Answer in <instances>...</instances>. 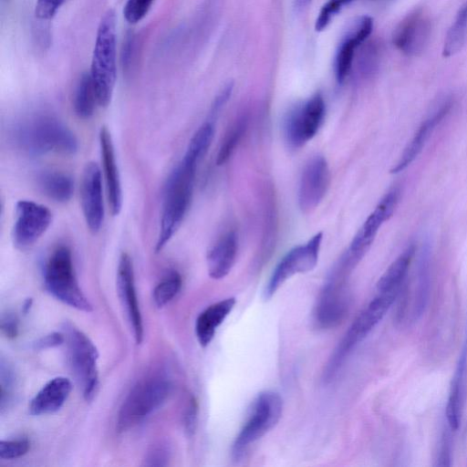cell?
<instances>
[{
  "label": "cell",
  "mask_w": 467,
  "mask_h": 467,
  "mask_svg": "<svg viewBox=\"0 0 467 467\" xmlns=\"http://www.w3.org/2000/svg\"><path fill=\"white\" fill-rule=\"evenodd\" d=\"M326 113V104L320 93L296 105L284 119V135L292 148H300L312 140L320 129Z\"/></svg>",
  "instance_id": "10"
},
{
  "label": "cell",
  "mask_w": 467,
  "mask_h": 467,
  "mask_svg": "<svg viewBox=\"0 0 467 467\" xmlns=\"http://www.w3.org/2000/svg\"><path fill=\"white\" fill-rule=\"evenodd\" d=\"M32 305V299L31 298H28L26 302H25V305L23 306V312L24 313H27L30 306Z\"/></svg>",
  "instance_id": "44"
},
{
  "label": "cell",
  "mask_w": 467,
  "mask_h": 467,
  "mask_svg": "<svg viewBox=\"0 0 467 467\" xmlns=\"http://www.w3.org/2000/svg\"><path fill=\"white\" fill-rule=\"evenodd\" d=\"M341 5L329 0L321 8L317 18L315 28L317 31L324 30L330 23L332 17L339 12Z\"/></svg>",
  "instance_id": "38"
},
{
  "label": "cell",
  "mask_w": 467,
  "mask_h": 467,
  "mask_svg": "<svg viewBox=\"0 0 467 467\" xmlns=\"http://www.w3.org/2000/svg\"><path fill=\"white\" fill-rule=\"evenodd\" d=\"M43 275L46 289L58 301L80 311L92 310V305L78 285L68 247L62 245L52 252Z\"/></svg>",
  "instance_id": "5"
},
{
  "label": "cell",
  "mask_w": 467,
  "mask_h": 467,
  "mask_svg": "<svg viewBox=\"0 0 467 467\" xmlns=\"http://www.w3.org/2000/svg\"><path fill=\"white\" fill-rule=\"evenodd\" d=\"M430 244L424 243L418 254L414 291L410 296H406V298L410 296V299L403 304L404 306L400 309L398 314L400 318L409 305L410 306L407 316H409L410 322L417 321L424 313L430 295ZM402 299H405V297ZM402 306H400V307Z\"/></svg>",
  "instance_id": "20"
},
{
  "label": "cell",
  "mask_w": 467,
  "mask_h": 467,
  "mask_svg": "<svg viewBox=\"0 0 467 467\" xmlns=\"http://www.w3.org/2000/svg\"><path fill=\"white\" fill-rule=\"evenodd\" d=\"M399 196L400 191L398 188L389 190L381 198L353 237L344 255L355 267L368 251L382 224L392 216L399 202Z\"/></svg>",
  "instance_id": "11"
},
{
  "label": "cell",
  "mask_w": 467,
  "mask_h": 467,
  "mask_svg": "<svg viewBox=\"0 0 467 467\" xmlns=\"http://www.w3.org/2000/svg\"><path fill=\"white\" fill-rule=\"evenodd\" d=\"M283 412L282 397L275 391L265 390L254 400L246 421L232 445V455L237 460L252 444L269 432L279 421Z\"/></svg>",
  "instance_id": "7"
},
{
  "label": "cell",
  "mask_w": 467,
  "mask_h": 467,
  "mask_svg": "<svg viewBox=\"0 0 467 467\" xmlns=\"http://www.w3.org/2000/svg\"><path fill=\"white\" fill-rule=\"evenodd\" d=\"M170 449L165 444H158L150 449L145 457L147 466H165L170 459Z\"/></svg>",
  "instance_id": "37"
},
{
  "label": "cell",
  "mask_w": 467,
  "mask_h": 467,
  "mask_svg": "<svg viewBox=\"0 0 467 467\" xmlns=\"http://www.w3.org/2000/svg\"><path fill=\"white\" fill-rule=\"evenodd\" d=\"M213 134V123L211 119L207 120L201 125L193 134L189 141L185 153L201 161L212 144Z\"/></svg>",
  "instance_id": "31"
},
{
  "label": "cell",
  "mask_w": 467,
  "mask_h": 467,
  "mask_svg": "<svg viewBox=\"0 0 467 467\" xmlns=\"http://www.w3.org/2000/svg\"><path fill=\"white\" fill-rule=\"evenodd\" d=\"M373 29V20L368 16L358 17L350 29L347 32V36H350L355 42L360 46L369 36Z\"/></svg>",
  "instance_id": "35"
},
{
  "label": "cell",
  "mask_w": 467,
  "mask_h": 467,
  "mask_svg": "<svg viewBox=\"0 0 467 467\" xmlns=\"http://www.w3.org/2000/svg\"><path fill=\"white\" fill-rule=\"evenodd\" d=\"M12 137L15 144L31 156L48 152L74 154L78 147L75 134L61 120L48 114L24 118L13 128Z\"/></svg>",
  "instance_id": "2"
},
{
  "label": "cell",
  "mask_w": 467,
  "mask_h": 467,
  "mask_svg": "<svg viewBox=\"0 0 467 467\" xmlns=\"http://www.w3.org/2000/svg\"><path fill=\"white\" fill-rule=\"evenodd\" d=\"M64 0H36L35 5V15L39 20H50L52 19Z\"/></svg>",
  "instance_id": "36"
},
{
  "label": "cell",
  "mask_w": 467,
  "mask_h": 467,
  "mask_svg": "<svg viewBox=\"0 0 467 467\" xmlns=\"http://www.w3.org/2000/svg\"><path fill=\"white\" fill-rule=\"evenodd\" d=\"M452 101L443 100L419 126L413 137L407 144L397 163L391 168L390 173L398 174L406 170L420 154L431 137L436 127L449 114Z\"/></svg>",
  "instance_id": "18"
},
{
  "label": "cell",
  "mask_w": 467,
  "mask_h": 467,
  "mask_svg": "<svg viewBox=\"0 0 467 467\" xmlns=\"http://www.w3.org/2000/svg\"><path fill=\"white\" fill-rule=\"evenodd\" d=\"M117 287L137 344L143 339V322L135 287L133 264L127 253H122L117 270Z\"/></svg>",
  "instance_id": "17"
},
{
  "label": "cell",
  "mask_w": 467,
  "mask_h": 467,
  "mask_svg": "<svg viewBox=\"0 0 467 467\" xmlns=\"http://www.w3.org/2000/svg\"><path fill=\"white\" fill-rule=\"evenodd\" d=\"M330 183L328 164L323 156L310 159L305 165L298 188V205L308 213L324 199Z\"/></svg>",
  "instance_id": "14"
},
{
  "label": "cell",
  "mask_w": 467,
  "mask_h": 467,
  "mask_svg": "<svg viewBox=\"0 0 467 467\" xmlns=\"http://www.w3.org/2000/svg\"><path fill=\"white\" fill-rule=\"evenodd\" d=\"M99 105L96 90L89 72L81 75L75 88L73 107L77 116L80 119H89Z\"/></svg>",
  "instance_id": "26"
},
{
  "label": "cell",
  "mask_w": 467,
  "mask_h": 467,
  "mask_svg": "<svg viewBox=\"0 0 467 467\" xmlns=\"http://www.w3.org/2000/svg\"><path fill=\"white\" fill-rule=\"evenodd\" d=\"M1 328L9 338H15L18 334V320L16 316L7 314L2 317Z\"/></svg>",
  "instance_id": "42"
},
{
  "label": "cell",
  "mask_w": 467,
  "mask_h": 467,
  "mask_svg": "<svg viewBox=\"0 0 467 467\" xmlns=\"http://www.w3.org/2000/svg\"><path fill=\"white\" fill-rule=\"evenodd\" d=\"M248 118L245 115L238 117L226 131L220 145L216 163L224 164L233 155L247 130Z\"/></svg>",
  "instance_id": "28"
},
{
  "label": "cell",
  "mask_w": 467,
  "mask_h": 467,
  "mask_svg": "<svg viewBox=\"0 0 467 467\" xmlns=\"http://www.w3.org/2000/svg\"><path fill=\"white\" fill-rule=\"evenodd\" d=\"M63 329L69 366L82 389L83 397L90 400L99 384L97 348L86 334L72 324H65Z\"/></svg>",
  "instance_id": "8"
},
{
  "label": "cell",
  "mask_w": 467,
  "mask_h": 467,
  "mask_svg": "<svg viewBox=\"0 0 467 467\" xmlns=\"http://www.w3.org/2000/svg\"><path fill=\"white\" fill-rule=\"evenodd\" d=\"M71 389V381L65 377L50 379L31 400L29 414L40 416L57 411L67 400Z\"/></svg>",
  "instance_id": "21"
},
{
  "label": "cell",
  "mask_w": 467,
  "mask_h": 467,
  "mask_svg": "<svg viewBox=\"0 0 467 467\" xmlns=\"http://www.w3.org/2000/svg\"><path fill=\"white\" fill-rule=\"evenodd\" d=\"M37 184L45 195L58 202H67L74 192L72 178L57 171H45L37 177Z\"/></svg>",
  "instance_id": "25"
},
{
  "label": "cell",
  "mask_w": 467,
  "mask_h": 467,
  "mask_svg": "<svg viewBox=\"0 0 467 467\" xmlns=\"http://www.w3.org/2000/svg\"><path fill=\"white\" fill-rule=\"evenodd\" d=\"M359 47L353 38L345 36L339 44L335 58V75L341 84L348 77L354 61L356 48Z\"/></svg>",
  "instance_id": "29"
},
{
  "label": "cell",
  "mask_w": 467,
  "mask_h": 467,
  "mask_svg": "<svg viewBox=\"0 0 467 467\" xmlns=\"http://www.w3.org/2000/svg\"><path fill=\"white\" fill-rule=\"evenodd\" d=\"M99 146L109 204L111 213L118 215L122 207V188L112 137L105 126L99 131Z\"/></svg>",
  "instance_id": "19"
},
{
  "label": "cell",
  "mask_w": 467,
  "mask_h": 467,
  "mask_svg": "<svg viewBox=\"0 0 467 467\" xmlns=\"http://www.w3.org/2000/svg\"><path fill=\"white\" fill-rule=\"evenodd\" d=\"M135 38L132 34H130L125 41L122 50V65L123 67L129 68L130 67V63L134 55V47Z\"/></svg>",
  "instance_id": "43"
},
{
  "label": "cell",
  "mask_w": 467,
  "mask_h": 467,
  "mask_svg": "<svg viewBox=\"0 0 467 467\" xmlns=\"http://www.w3.org/2000/svg\"><path fill=\"white\" fill-rule=\"evenodd\" d=\"M349 303L348 282L327 276L314 307L316 324L325 329L338 326L348 315Z\"/></svg>",
  "instance_id": "13"
},
{
  "label": "cell",
  "mask_w": 467,
  "mask_h": 467,
  "mask_svg": "<svg viewBox=\"0 0 467 467\" xmlns=\"http://www.w3.org/2000/svg\"><path fill=\"white\" fill-rule=\"evenodd\" d=\"M380 60V47L377 42L368 43L362 49L358 62L359 74L364 78L374 75Z\"/></svg>",
  "instance_id": "32"
},
{
  "label": "cell",
  "mask_w": 467,
  "mask_h": 467,
  "mask_svg": "<svg viewBox=\"0 0 467 467\" xmlns=\"http://www.w3.org/2000/svg\"><path fill=\"white\" fill-rule=\"evenodd\" d=\"M197 403L195 400L192 398L188 402L183 416L184 430L188 436H192L195 432L197 424Z\"/></svg>",
  "instance_id": "39"
},
{
  "label": "cell",
  "mask_w": 467,
  "mask_h": 467,
  "mask_svg": "<svg viewBox=\"0 0 467 467\" xmlns=\"http://www.w3.org/2000/svg\"><path fill=\"white\" fill-rule=\"evenodd\" d=\"M65 342V334L60 332H52L40 337L36 341L34 347L36 349H47L55 348Z\"/></svg>",
  "instance_id": "40"
},
{
  "label": "cell",
  "mask_w": 467,
  "mask_h": 467,
  "mask_svg": "<svg viewBox=\"0 0 467 467\" xmlns=\"http://www.w3.org/2000/svg\"><path fill=\"white\" fill-rule=\"evenodd\" d=\"M467 38V4L458 12L453 23L449 28L442 48L446 57L454 56L463 47Z\"/></svg>",
  "instance_id": "27"
},
{
  "label": "cell",
  "mask_w": 467,
  "mask_h": 467,
  "mask_svg": "<svg viewBox=\"0 0 467 467\" xmlns=\"http://www.w3.org/2000/svg\"><path fill=\"white\" fill-rule=\"evenodd\" d=\"M30 449V442L26 439L8 440L0 441V458L11 460L19 458Z\"/></svg>",
  "instance_id": "34"
},
{
  "label": "cell",
  "mask_w": 467,
  "mask_h": 467,
  "mask_svg": "<svg viewBox=\"0 0 467 467\" xmlns=\"http://www.w3.org/2000/svg\"><path fill=\"white\" fill-rule=\"evenodd\" d=\"M237 250L236 234L230 231L223 234L207 254L206 262L209 276L215 280L225 277L234 265Z\"/></svg>",
  "instance_id": "22"
},
{
  "label": "cell",
  "mask_w": 467,
  "mask_h": 467,
  "mask_svg": "<svg viewBox=\"0 0 467 467\" xmlns=\"http://www.w3.org/2000/svg\"><path fill=\"white\" fill-rule=\"evenodd\" d=\"M323 233L316 234L306 244L289 250L273 270L264 290L265 299L271 298L289 278L313 270L318 262Z\"/></svg>",
  "instance_id": "9"
},
{
  "label": "cell",
  "mask_w": 467,
  "mask_h": 467,
  "mask_svg": "<svg viewBox=\"0 0 467 467\" xmlns=\"http://www.w3.org/2000/svg\"><path fill=\"white\" fill-rule=\"evenodd\" d=\"M331 1L336 2V3L343 5L348 4L352 0H331Z\"/></svg>",
  "instance_id": "45"
},
{
  "label": "cell",
  "mask_w": 467,
  "mask_h": 467,
  "mask_svg": "<svg viewBox=\"0 0 467 467\" xmlns=\"http://www.w3.org/2000/svg\"><path fill=\"white\" fill-rule=\"evenodd\" d=\"M234 297L215 302L200 313L195 321V335L199 344L205 348L213 339L217 328L233 310Z\"/></svg>",
  "instance_id": "23"
},
{
  "label": "cell",
  "mask_w": 467,
  "mask_h": 467,
  "mask_svg": "<svg viewBox=\"0 0 467 467\" xmlns=\"http://www.w3.org/2000/svg\"><path fill=\"white\" fill-rule=\"evenodd\" d=\"M466 362L467 335L451 380L446 406V418L451 431H457L460 426L462 392V389Z\"/></svg>",
  "instance_id": "24"
},
{
  "label": "cell",
  "mask_w": 467,
  "mask_h": 467,
  "mask_svg": "<svg viewBox=\"0 0 467 467\" xmlns=\"http://www.w3.org/2000/svg\"><path fill=\"white\" fill-rule=\"evenodd\" d=\"M234 84L229 82L216 96L211 109V117L216 116L231 97Z\"/></svg>",
  "instance_id": "41"
},
{
  "label": "cell",
  "mask_w": 467,
  "mask_h": 467,
  "mask_svg": "<svg viewBox=\"0 0 467 467\" xmlns=\"http://www.w3.org/2000/svg\"><path fill=\"white\" fill-rule=\"evenodd\" d=\"M80 203L87 226L94 234L99 232L104 221L105 209L101 171L94 161L88 162L82 172Z\"/></svg>",
  "instance_id": "15"
},
{
  "label": "cell",
  "mask_w": 467,
  "mask_h": 467,
  "mask_svg": "<svg viewBox=\"0 0 467 467\" xmlns=\"http://www.w3.org/2000/svg\"><path fill=\"white\" fill-rule=\"evenodd\" d=\"M182 287V276L177 271L167 274L155 286L152 298L159 308L170 303L179 293Z\"/></svg>",
  "instance_id": "30"
},
{
  "label": "cell",
  "mask_w": 467,
  "mask_h": 467,
  "mask_svg": "<svg viewBox=\"0 0 467 467\" xmlns=\"http://www.w3.org/2000/svg\"><path fill=\"white\" fill-rule=\"evenodd\" d=\"M89 74L99 105L109 106L117 78L116 14L112 9H109L99 22Z\"/></svg>",
  "instance_id": "4"
},
{
  "label": "cell",
  "mask_w": 467,
  "mask_h": 467,
  "mask_svg": "<svg viewBox=\"0 0 467 467\" xmlns=\"http://www.w3.org/2000/svg\"><path fill=\"white\" fill-rule=\"evenodd\" d=\"M199 161L184 154L166 180L156 252L171 240L190 208Z\"/></svg>",
  "instance_id": "1"
},
{
  "label": "cell",
  "mask_w": 467,
  "mask_h": 467,
  "mask_svg": "<svg viewBox=\"0 0 467 467\" xmlns=\"http://www.w3.org/2000/svg\"><path fill=\"white\" fill-rule=\"evenodd\" d=\"M170 380L162 375L150 376L138 382L123 401L117 429L125 431L158 410L171 393Z\"/></svg>",
  "instance_id": "6"
},
{
  "label": "cell",
  "mask_w": 467,
  "mask_h": 467,
  "mask_svg": "<svg viewBox=\"0 0 467 467\" xmlns=\"http://www.w3.org/2000/svg\"><path fill=\"white\" fill-rule=\"evenodd\" d=\"M431 33V22L421 9L407 15L394 30L395 47L410 57L421 54L427 47Z\"/></svg>",
  "instance_id": "16"
},
{
  "label": "cell",
  "mask_w": 467,
  "mask_h": 467,
  "mask_svg": "<svg viewBox=\"0 0 467 467\" xmlns=\"http://www.w3.org/2000/svg\"><path fill=\"white\" fill-rule=\"evenodd\" d=\"M399 295L398 292L376 291L375 296L354 319L328 358L323 372L325 382L335 379L353 349L380 322Z\"/></svg>",
  "instance_id": "3"
},
{
  "label": "cell",
  "mask_w": 467,
  "mask_h": 467,
  "mask_svg": "<svg viewBox=\"0 0 467 467\" xmlns=\"http://www.w3.org/2000/svg\"><path fill=\"white\" fill-rule=\"evenodd\" d=\"M154 0H127L123 7V16L130 24L142 20L150 9Z\"/></svg>",
  "instance_id": "33"
},
{
  "label": "cell",
  "mask_w": 467,
  "mask_h": 467,
  "mask_svg": "<svg viewBox=\"0 0 467 467\" xmlns=\"http://www.w3.org/2000/svg\"><path fill=\"white\" fill-rule=\"evenodd\" d=\"M51 223L52 213L47 206L30 200L18 201L12 232L14 244L19 249L32 246Z\"/></svg>",
  "instance_id": "12"
}]
</instances>
